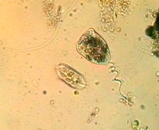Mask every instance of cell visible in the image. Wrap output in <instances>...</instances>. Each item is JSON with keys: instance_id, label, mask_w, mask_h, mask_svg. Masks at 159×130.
Masks as SVG:
<instances>
[{"instance_id": "cell-1", "label": "cell", "mask_w": 159, "mask_h": 130, "mask_svg": "<svg viewBox=\"0 0 159 130\" xmlns=\"http://www.w3.org/2000/svg\"><path fill=\"white\" fill-rule=\"evenodd\" d=\"M76 48L82 56L93 63L105 65L110 61V52L107 44L93 29H89L84 33Z\"/></svg>"}]
</instances>
